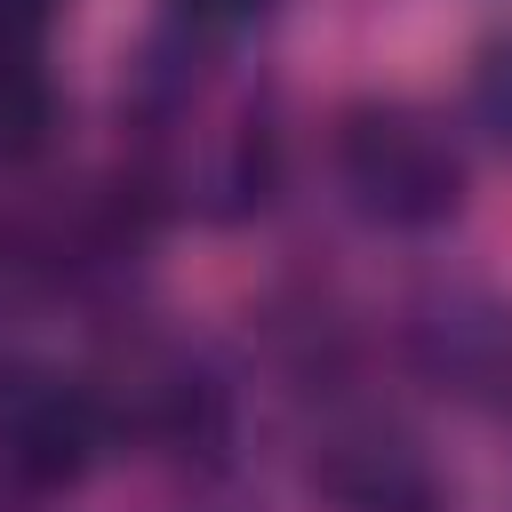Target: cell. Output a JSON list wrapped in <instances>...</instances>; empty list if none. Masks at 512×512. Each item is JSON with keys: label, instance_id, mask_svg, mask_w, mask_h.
I'll list each match as a JSON object with an SVG mask.
<instances>
[{"label": "cell", "instance_id": "5b68a950", "mask_svg": "<svg viewBox=\"0 0 512 512\" xmlns=\"http://www.w3.org/2000/svg\"><path fill=\"white\" fill-rule=\"evenodd\" d=\"M192 24H208V32H232V24H248V16H264L272 0H176Z\"/></svg>", "mask_w": 512, "mask_h": 512}, {"label": "cell", "instance_id": "277c9868", "mask_svg": "<svg viewBox=\"0 0 512 512\" xmlns=\"http://www.w3.org/2000/svg\"><path fill=\"white\" fill-rule=\"evenodd\" d=\"M464 104H472V128H480L488 144H504V152H512V32H504V40H488V48L472 56Z\"/></svg>", "mask_w": 512, "mask_h": 512}, {"label": "cell", "instance_id": "8992f818", "mask_svg": "<svg viewBox=\"0 0 512 512\" xmlns=\"http://www.w3.org/2000/svg\"><path fill=\"white\" fill-rule=\"evenodd\" d=\"M40 16H48V0H0V32H24V40H32Z\"/></svg>", "mask_w": 512, "mask_h": 512}, {"label": "cell", "instance_id": "3957f363", "mask_svg": "<svg viewBox=\"0 0 512 512\" xmlns=\"http://www.w3.org/2000/svg\"><path fill=\"white\" fill-rule=\"evenodd\" d=\"M48 128H56V80L24 32H0V160L40 152Z\"/></svg>", "mask_w": 512, "mask_h": 512}, {"label": "cell", "instance_id": "6da1fadb", "mask_svg": "<svg viewBox=\"0 0 512 512\" xmlns=\"http://www.w3.org/2000/svg\"><path fill=\"white\" fill-rule=\"evenodd\" d=\"M336 176L368 224L432 232L464 200V160L448 128L416 104H352L336 120Z\"/></svg>", "mask_w": 512, "mask_h": 512}, {"label": "cell", "instance_id": "7a4b0ae2", "mask_svg": "<svg viewBox=\"0 0 512 512\" xmlns=\"http://www.w3.org/2000/svg\"><path fill=\"white\" fill-rule=\"evenodd\" d=\"M104 440V416L80 384H56V376H8L0 384V464L32 488H64L88 472Z\"/></svg>", "mask_w": 512, "mask_h": 512}]
</instances>
